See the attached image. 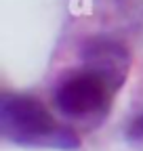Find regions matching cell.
<instances>
[{"instance_id": "6da1fadb", "label": "cell", "mask_w": 143, "mask_h": 151, "mask_svg": "<svg viewBox=\"0 0 143 151\" xmlns=\"http://www.w3.org/2000/svg\"><path fill=\"white\" fill-rule=\"evenodd\" d=\"M80 65L63 71L53 86V105L72 126L95 130L110 118L114 99L126 84L133 55L120 40L93 36L82 42Z\"/></svg>"}, {"instance_id": "7a4b0ae2", "label": "cell", "mask_w": 143, "mask_h": 151, "mask_svg": "<svg viewBox=\"0 0 143 151\" xmlns=\"http://www.w3.org/2000/svg\"><path fill=\"white\" fill-rule=\"evenodd\" d=\"M0 134L4 141L25 149L78 151L82 139L76 126L61 122L34 94H0Z\"/></svg>"}, {"instance_id": "3957f363", "label": "cell", "mask_w": 143, "mask_h": 151, "mask_svg": "<svg viewBox=\"0 0 143 151\" xmlns=\"http://www.w3.org/2000/svg\"><path fill=\"white\" fill-rule=\"evenodd\" d=\"M126 139L131 143H143V109L129 122V126H126Z\"/></svg>"}]
</instances>
